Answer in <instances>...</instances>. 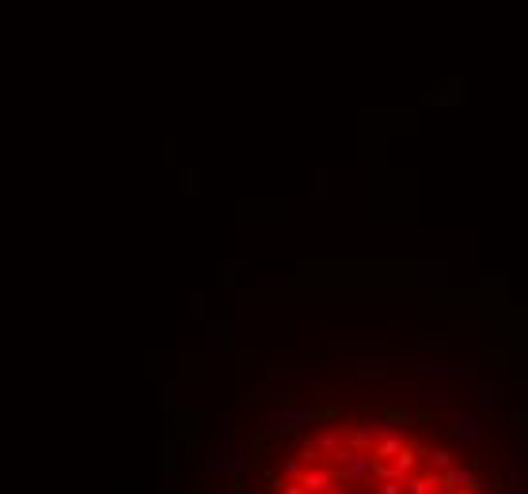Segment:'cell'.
I'll return each mask as SVG.
<instances>
[{
	"label": "cell",
	"mask_w": 528,
	"mask_h": 494,
	"mask_svg": "<svg viewBox=\"0 0 528 494\" xmlns=\"http://www.w3.org/2000/svg\"><path fill=\"white\" fill-rule=\"evenodd\" d=\"M437 479H441V487L445 491H479V475L471 472V467H464V464H453V467H445V472H437Z\"/></svg>",
	"instance_id": "2"
},
{
	"label": "cell",
	"mask_w": 528,
	"mask_h": 494,
	"mask_svg": "<svg viewBox=\"0 0 528 494\" xmlns=\"http://www.w3.org/2000/svg\"><path fill=\"white\" fill-rule=\"evenodd\" d=\"M448 433H453V441L464 445V449H479L483 445L479 414H453V419H448Z\"/></svg>",
	"instance_id": "1"
},
{
	"label": "cell",
	"mask_w": 528,
	"mask_h": 494,
	"mask_svg": "<svg viewBox=\"0 0 528 494\" xmlns=\"http://www.w3.org/2000/svg\"><path fill=\"white\" fill-rule=\"evenodd\" d=\"M300 472H305V464H300V456H285V460H281V479H297Z\"/></svg>",
	"instance_id": "8"
},
{
	"label": "cell",
	"mask_w": 528,
	"mask_h": 494,
	"mask_svg": "<svg viewBox=\"0 0 528 494\" xmlns=\"http://www.w3.org/2000/svg\"><path fill=\"white\" fill-rule=\"evenodd\" d=\"M308 441H311V445L319 449V456H331L335 449L342 445V433H339V430H319V433H311Z\"/></svg>",
	"instance_id": "5"
},
{
	"label": "cell",
	"mask_w": 528,
	"mask_h": 494,
	"mask_svg": "<svg viewBox=\"0 0 528 494\" xmlns=\"http://www.w3.org/2000/svg\"><path fill=\"white\" fill-rule=\"evenodd\" d=\"M406 445V433L403 430H395V433H388V437H376L373 445H369V453L376 456V460H392L395 453Z\"/></svg>",
	"instance_id": "4"
},
{
	"label": "cell",
	"mask_w": 528,
	"mask_h": 494,
	"mask_svg": "<svg viewBox=\"0 0 528 494\" xmlns=\"http://www.w3.org/2000/svg\"><path fill=\"white\" fill-rule=\"evenodd\" d=\"M297 483L305 487V494H323L335 483V472H331V467H323V464H308L305 472L297 475Z\"/></svg>",
	"instance_id": "3"
},
{
	"label": "cell",
	"mask_w": 528,
	"mask_h": 494,
	"mask_svg": "<svg viewBox=\"0 0 528 494\" xmlns=\"http://www.w3.org/2000/svg\"><path fill=\"white\" fill-rule=\"evenodd\" d=\"M426 460H430V472H445V467H453V464H456V456L448 453V449H430Z\"/></svg>",
	"instance_id": "7"
},
{
	"label": "cell",
	"mask_w": 528,
	"mask_h": 494,
	"mask_svg": "<svg viewBox=\"0 0 528 494\" xmlns=\"http://www.w3.org/2000/svg\"><path fill=\"white\" fill-rule=\"evenodd\" d=\"M509 422H513V433H528V411H513Z\"/></svg>",
	"instance_id": "10"
},
{
	"label": "cell",
	"mask_w": 528,
	"mask_h": 494,
	"mask_svg": "<svg viewBox=\"0 0 528 494\" xmlns=\"http://www.w3.org/2000/svg\"><path fill=\"white\" fill-rule=\"evenodd\" d=\"M323 494H350V491H346V487H339V479H335V483H331V487H327Z\"/></svg>",
	"instance_id": "11"
},
{
	"label": "cell",
	"mask_w": 528,
	"mask_h": 494,
	"mask_svg": "<svg viewBox=\"0 0 528 494\" xmlns=\"http://www.w3.org/2000/svg\"><path fill=\"white\" fill-rule=\"evenodd\" d=\"M448 494H479V491H467V487H460V491H448Z\"/></svg>",
	"instance_id": "12"
},
{
	"label": "cell",
	"mask_w": 528,
	"mask_h": 494,
	"mask_svg": "<svg viewBox=\"0 0 528 494\" xmlns=\"http://www.w3.org/2000/svg\"><path fill=\"white\" fill-rule=\"evenodd\" d=\"M479 407L483 411H494L498 407V384L494 380H479Z\"/></svg>",
	"instance_id": "6"
},
{
	"label": "cell",
	"mask_w": 528,
	"mask_h": 494,
	"mask_svg": "<svg viewBox=\"0 0 528 494\" xmlns=\"http://www.w3.org/2000/svg\"><path fill=\"white\" fill-rule=\"evenodd\" d=\"M376 494H406V491H403L399 479H380L376 483Z\"/></svg>",
	"instance_id": "9"
}]
</instances>
